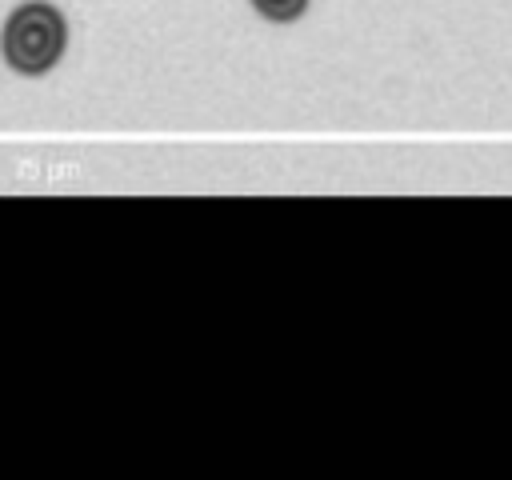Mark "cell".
Here are the masks:
<instances>
[{"instance_id":"obj_1","label":"cell","mask_w":512,"mask_h":480,"mask_svg":"<svg viewBox=\"0 0 512 480\" xmlns=\"http://www.w3.org/2000/svg\"><path fill=\"white\" fill-rule=\"evenodd\" d=\"M4 60L24 76L48 72L64 52V16L52 4H24L4 24Z\"/></svg>"},{"instance_id":"obj_2","label":"cell","mask_w":512,"mask_h":480,"mask_svg":"<svg viewBox=\"0 0 512 480\" xmlns=\"http://www.w3.org/2000/svg\"><path fill=\"white\" fill-rule=\"evenodd\" d=\"M268 20H296L308 0H252Z\"/></svg>"}]
</instances>
